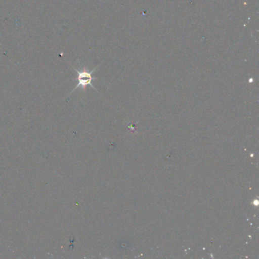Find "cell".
Wrapping results in <instances>:
<instances>
[{
  "label": "cell",
  "mask_w": 259,
  "mask_h": 259,
  "mask_svg": "<svg viewBox=\"0 0 259 259\" xmlns=\"http://www.w3.org/2000/svg\"><path fill=\"white\" fill-rule=\"evenodd\" d=\"M98 66H99V65L92 71L87 70L85 68L81 69V70H79V69H77L76 68L73 67L74 70L76 71L77 75H78V77H77L78 84L75 86V89L72 90V92H71V94L78 89H81L84 90L88 86H91V87L93 88L95 90L97 91L96 88L92 84V81L95 80V78L92 75H93L94 72L97 70Z\"/></svg>",
  "instance_id": "1"
}]
</instances>
